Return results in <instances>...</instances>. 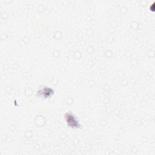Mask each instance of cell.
<instances>
[{"label": "cell", "mask_w": 155, "mask_h": 155, "mask_svg": "<svg viewBox=\"0 0 155 155\" xmlns=\"http://www.w3.org/2000/svg\"><path fill=\"white\" fill-rule=\"evenodd\" d=\"M65 120L67 125L71 128H82V126L79 123L78 118L71 111L67 112L64 115Z\"/></svg>", "instance_id": "obj_1"}, {"label": "cell", "mask_w": 155, "mask_h": 155, "mask_svg": "<svg viewBox=\"0 0 155 155\" xmlns=\"http://www.w3.org/2000/svg\"><path fill=\"white\" fill-rule=\"evenodd\" d=\"M54 93V90L49 87L42 85L36 91V96L44 99L50 98Z\"/></svg>", "instance_id": "obj_2"}]
</instances>
